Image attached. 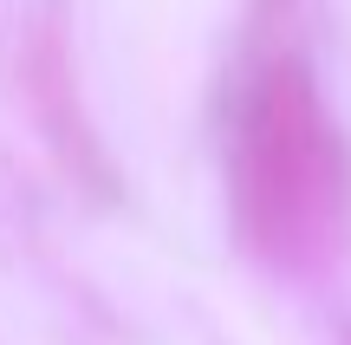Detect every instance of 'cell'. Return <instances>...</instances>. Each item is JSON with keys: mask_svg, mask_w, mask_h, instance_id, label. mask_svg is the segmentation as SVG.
<instances>
[{"mask_svg": "<svg viewBox=\"0 0 351 345\" xmlns=\"http://www.w3.org/2000/svg\"><path fill=\"white\" fill-rule=\"evenodd\" d=\"M228 202L241 248L267 267H326L351 222V163L332 124L319 78L300 59H274L254 72L234 111Z\"/></svg>", "mask_w": 351, "mask_h": 345, "instance_id": "cell-1", "label": "cell"}]
</instances>
